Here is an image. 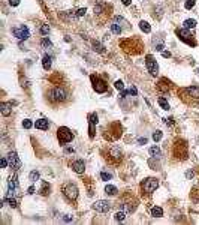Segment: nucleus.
Returning a JSON list of instances; mask_svg holds the SVG:
<instances>
[{"label":"nucleus","instance_id":"nucleus-27","mask_svg":"<svg viewBox=\"0 0 199 225\" xmlns=\"http://www.w3.org/2000/svg\"><path fill=\"white\" fill-rule=\"evenodd\" d=\"M114 218H115V221H124V218H126V212H117Z\"/></svg>","mask_w":199,"mask_h":225},{"label":"nucleus","instance_id":"nucleus-11","mask_svg":"<svg viewBox=\"0 0 199 225\" xmlns=\"http://www.w3.org/2000/svg\"><path fill=\"white\" fill-rule=\"evenodd\" d=\"M34 128L36 129H40V131H47V129L49 128V122L47 119H39L34 122Z\"/></svg>","mask_w":199,"mask_h":225},{"label":"nucleus","instance_id":"nucleus-46","mask_svg":"<svg viewBox=\"0 0 199 225\" xmlns=\"http://www.w3.org/2000/svg\"><path fill=\"white\" fill-rule=\"evenodd\" d=\"M66 153H73V149H66Z\"/></svg>","mask_w":199,"mask_h":225},{"label":"nucleus","instance_id":"nucleus-31","mask_svg":"<svg viewBox=\"0 0 199 225\" xmlns=\"http://www.w3.org/2000/svg\"><path fill=\"white\" fill-rule=\"evenodd\" d=\"M42 47H45V48H51V47H53V44H51V41L49 39H42Z\"/></svg>","mask_w":199,"mask_h":225},{"label":"nucleus","instance_id":"nucleus-14","mask_svg":"<svg viewBox=\"0 0 199 225\" xmlns=\"http://www.w3.org/2000/svg\"><path fill=\"white\" fill-rule=\"evenodd\" d=\"M51 60H53V59H51L49 56H44V59H42V66H44L45 71H49V69H51V65H53Z\"/></svg>","mask_w":199,"mask_h":225},{"label":"nucleus","instance_id":"nucleus-4","mask_svg":"<svg viewBox=\"0 0 199 225\" xmlns=\"http://www.w3.org/2000/svg\"><path fill=\"white\" fill-rule=\"evenodd\" d=\"M157 186H159V180L157 179H147V180H144V183H142V189L145 192H148V194L154 192L156 189H157Z\"/></svg>","mask_w":199,"mask_h":225},{"label":"nucleus","instance_id":"nucleus-33","mask_svg":"<svg viewBox=\"0 0 199 225\" xmlns=\"http://www.w3.org/2000/svg\"><path fill=\"white\" fill-rule=\"evenodd\" d=\"M23 126H24L25 129H30V128H32V126H34V125H33L32 120H29V119H27V120H24V122H23Z\"/></svg>","mask_w":199,"mask_h":225},{"label":"nucleus","instance_id":"nucleus-20","mask_svg":"<svg viewBox=\"0 0 199 225\" xmlns=\"http://www.w3.org/2000/svg\"><path fill=\"white\" fill-rule=\"evenodd\" d=\"M111 32L114 33V35H120L123 32V29H121V26H118L117 23H112L111 24Z\"/></svg>","mask_w":199,"mask_h":225},{"label":"nucleus","instance_id":"nucleus-1","mask_svg":"<svg viewBox=\"0 0 199 225\" xmlns=\"http://www.w3.org/2000/svg\"><path fill=\"white\" fill-rule=\"evenodd\" d=\"M66 98H67V92L63 87H56L49 92V99L54 102H63L66 101Z\"/></svg>","mask_w":199,"mask_h":225},{"label":"nucleus","instance_id":"nucleus-35","mask_svg":"<svg viewBox=\"0 0 199 225\" xmlns=\"http://www.w3.org/2000/svg\"><path fill=\"white\" fill-rule=\"evenodd\" d=\"M85 12H87L85 8H80V9L76 11V17H82V15H85Z\"/></svg>","mask_w":199,"mask_h":225},{"label":"nucleus","instance_id":"nucleus-8","mask_svg":"<svg viewBox=\"0 0 199 225\" xmlns=\"http://www.w3.org/2000/svg\"><path fill=\"white\" fill-rule=\"evenodd\" d=\"M65 195L69 198V200H76L78 198V188L72 183H69L66 188H65Z\"/></svg>","mask_w":199,"mask_h":225},{"label":"nucleus","instance_id":"nucleus-23","mask_svg":"<svg viewBox=\"0 0 199 225\" xmlns=\"http://www.w3.org/2000/svg\"><path fill=\"white\" fill-rule=\"evenodd\" d=\"M5 201H6V203H9V206L14 207V209H15L16 206H18V203H16V200H15L14 197H6V198H5Z\"/></svg>","mask_w":199,"mask_h":225},{"label":"nucleus","instance_id":"nucleus-13","mask_svg":"<svg viewBox=\"0 0 199 225\" xmlns=\"http://www.w3.org/2000/svg\"><path fill=\"white\" fill-rule=\"evenodd\" d=\"M186 95H189V96H193L196 101L199 99V87H196V86H193V87H187L184 90Z\"/></svg>","mask_w":199,"mask_h":225},{"label":"nucleus","instance_id":"nucleus-30","mask_svg":"<svg viewBox=\"0 0 199 225\" xmlns=\"http://www.w3.org/2000/svg\"><path fill=\"white\" fill-rule=\"evenodd\" d=\"M195 0H187V2L184 3V8H186V9H192V8L195 6Z\"/></svg>","mask_w":199,"mask_h":225},{"label":"nucleus","instance_id":"nucleus-15","mask_svg":"<svg viewBox=\"0 0 199 225\" xmlns=\"http://www.w3.org/2000/svg\"><path fill=\"white\" fill-rule=\"evenodd\" d=\"M93 47H94V50H96L97 53H100V54H105V53H106L105 47H103L100 42H97V41H93Z\"/></svg>","mask_w":199,"mask_h":225},{"label":"nucleus","instance_id":"nucleus-43","mask_svg":"<svg viewBox=\"0 0 199 225\" xmlns=\"http://www.w3.org/2000/svg\"><path fill=\"white\" fill-rule=\"evenodd\" d=\"M138 143H139V144H147V138H139Z\"/></svg>","mask_w":199,"mask_h":225},{"label":"nucleus","instance_id":"nucleus-28","mask_svg":"<svg viewBox=\"0 0 199 225\" xmlns=\"http://www.w3.org/2000/svg\"><path fill=\"white\" fill-rule=\"evenodd\" d=\"M162 137H163V135H162L160 131H156V132L153 134V140H154V141H160V140H162Z\"/></svg>","mask_w":199,"mask_h":225},{"label":"nucleus","instance_id":"nucleus-32","mask_svg":"<svg viewBox=\"0 0 199 225\" xmlns=\"http://www.w3.org/2000/svg\"><path fill=\"white\" fill-rule=\"evenodd\" d=\"M40 33H42V35H48V33H49V26H48V24H44V26H42V27H40Z\"/></svg>","mask_w":199,"mask_h":225},{"label":"nucleus","instance_id":"nucleus-7","mask_svg":"<svg viewBox=\"0 0 199 225\" xmlns=\"http://www.w3.org/2000/svg\"><path fill=\"white\" fill-rule=\"evenodd\" d=\"M145 65H147V69L150 71L151 75H157V72H159V66H157V62H156V60H154L151 56H147Z\"/></svg>","mask_w":199,"mask_h":225},{"label":"nucleus","instance_id":"nucleus-37","mask_svg":"<svg viewBox=\"0 0 199 225\" xmlns=\"http://www.w3.org/2000/svg\"><path fill=\"white\" fill-rule=\"evenodd\" d=\"M0 165H2V168H6L8 165H9V161H8L6 158H3L2 161H0Z\"/></svg>","mask_w":199,"mask_h":225},{"label":"nucleus","instance_id":"nucleus-36","mask_svg":"<svg viewBox=\"0 0 199 225\" xmlns=\"http://www.w3.org/2000/svg\"><path fill=\"white\" fill-rule=\"evenodd\" d=\"M127 93H129V95H132V96H136V95H138V90H136V87H133V86H132V87L129 89Z\"/></svg>","mask_w":199,"mask_h":225},{"label":"nucleus","instance_id":"nucleus-10","mask_svg":"<svg viewBox=\"0 0 199 225\" xmlns=\"http://www.w3.org/2000/svg\"><path fill=\"white\" fill-rule=\"evenodd\" d=\"M18 192V180H16V174L14 177L9 179V191H8V195L6 197H12Z\"/></svg>","mask_w":199,"mask_h":225},{"label":"nucleus","instance_id":"nucleus-24","mask_svg":"<svg viewBox=\"0 0 199 225\" xmlns=\"http://www.w3.org/2000/svg\"><path fill=\"white\" fill-rule=\"evenodd\" d=\"M159 105L163 108V110H169V104L165 98H159Z\"/></svg>","mask_w":199,"mask_h":225},{"label":"nucleus","instance_id":"nucleus-5","mask_svg":"<svg viewBox=\"0 0 199 225\" xmlns=\"http://www.w3.org/2000/svg\"><path fill=\"white\" fill-rule=\"evenodd\" d=\"M93 209L96 212H99V213H106L111 209V203L106 201V200H97L93 204Z\"/></svg>","mask_w":199,"mask_h":225},{"label":"nucleus","instance_id":"nucleus-45","mask_svg":"<svg viewBox=\"0 0 199 225\" xmlns=\"http://www.w3.org/2000/svg\"><path fill=\"white\" fill-rule=\"evenodd\" d=\"M27 194H30V195H32V194H34V188H33V186H30V188H29Z\"/></svg>","mask_w":199,"mask_h":225},{"label":"nucleus","instance_id":"nucleus-21","mask_svg":"<svg viewBox=\"0 0 199 225\" xmlns=\"http://www.w3.org/2000/svg\"><path fill=\"white\" fill-rule=\"evenodd\" d=\"M139 29H141L144 33H150V32H151V27H150V24L147 23V21H141V23H139Z\"/></svg>","mask_w":199,"mask_h":225},{"label":"nucleus","instance_id":"nucleus-3","mask_svg":"<svg viewBox=\"0 0 199 225\" xmlns=\"http://www.w3.org/2000/svg\"><path fill=\"white\" fill-rule=\"evenodd\" d=\"M12 33H14V36L15 38H18V39H21V41H25V39H29V36H30V32H29V29H27V26H20V27H15L14 30H12Z\"/></svg>","mask_w":199,"mask_h":225},{"label":"nucleus","instance_id":"nucleus-41","mask_svg":"<svg viewBox=\"0 0 199 225\" xmlns=\"http://www.w3.org/2000/svg\"><path fill=\"white\" fill-rule=\"evenodd\" d=\"M163 48H165V47H163V44H157V45H156V51H160V53H162Z\"/></svg>","mask_w":199,"mask_h":225},{"label":"nucleus","instance_id":"nucleus-9","mask_svg":"<svg viewBox=\"0 0 199 225\" xmlns=\"http://www.w3.org/2000/svg\"><path fill=\"white\" fill-rule=\"evenodd\" d=\"M8 161H9V167L11 168L18 170L21 167V161L18 159V156H16L15 152H9V155H8Z\"/></svg>","mask_w":199,"mask_h":225},{"label":"nucleus","instance_id":"nucleus-38","mask_svg":"<svg viewBox=\"0 0 199 225\" xmlns=\"http://www.w3.org/2000/svg\"><path fill=\"white\" fill-rule=\"evenodd\" d=\"M9 5L11 6H18L20 5V0H9Z\"/></svg>","mask_w":199,"mask_h":225},{"label":"nucleus","instance_id":"nucleus-17","mask_svg":"<svg viewBox=\"0 0 199 225\" xmlns=\"http://www.w3.org/2000/svg\"><path fill=\"white\" fill-rule=\"evenodd\" d=\"M105 192L108 194V195H117L118 194V189L115 188V186H112V185H106V188H105Z\"/></svg>","mask_w":199,"mask_h":225},{"label":"nucleus","instance_id":"nucleus-18","mask_svg":"<svg viewBox=\"0 0 199 225\" xmlns=\"http://www.w3.org/2000/svg\"><path fill=\"white\" fill-rule=\"evenodd\" d=\"M160 149H159V147L157 146H153V147H150V155H151V156L153 158H160Z\"/></svg>","mask_w":199,"mask_h":225},{"label":"nucleus","instance_id":"nucleus-26","mask_svg":"<svg viewBox=\"0 0 199 225\" xmlns=\"http://www.w3.org/2000/svg\"><path fill=\"white\" fill-rule=\"evenodd\" d=\"M89 119H90V125H97V122H99V120H97V114H96V113H93V114H90V116H89Z\"/></svg>","mask_w":199,"mask_h":225},{"label":"nucleus","instance_id":"nucleus-39","mask_svg":"<svg viewBox=\"0 0 199 225\" xmlns=\"http://www.w3.org/2000/svg\"><path fill=\"white\" fill-rule=\"evenodd\" d=\"M100 11H102V5L94 6V14H100Z\"/></svg>","mask_w":199,"mask_h":225},{"label":"nucleus","instance_id":"nucleus-16","mask_svg":"<svg viewBox=\"0 0 199 225\" xmlns=\"http://www.w3.org/2000/svg\"><path fill=\"white\" fill-rule=\"evenodd\" d=\"M0 108H2V114H3V116H9V114H11V104L3 102L2 105H0Z\"/></svg>","mask_w":199,"mask_h":225},{"label":"nucleus","instance_id":"nucleus-19","mask_svg":"<svg viewBox=\"0 0 199 225\" xmlns=\"http://www.w3.org/2000/svg\"><path fill=\"white\" fill-rule=\"evenodd\" d=\"M184 27L189 30V29H195L196 27V20H193V18H189V20H186L184 21Z\"/></svg>","mask_w":199,"mask_h":225},{"label":"nucleus","instance_id":"nucleus-2","mask_svg":"<svg viewBox=\"0 0 199 225\" xmlns=\"http://www.w3.org/2000/svg\"><path fill=\"white\" fill-rule=\"evenodd\" d=\"M57 137H58V141L62 143V144H67V143H71L73 140V134L69 131L67 128L62 126V128H58V131H57Z\"/></svg>","mask_w":199,"mask_h":225},{"label":"nucleus","instance_id":"nucleus-44","mask_svg":"<svg viewBox=\"0 0 199 225\" xmlns=\"http://www.w3.org/2000/svg\"><path fill=\"white\" fill-rule=\"evenodd\" d=\"M130 3H132V0H123V5H124V6H129Z\"/></svg>","mask_w":199,"mask_h":225},{"label":"nucleus","instance_id":"nucleus-25","mask_svg":"<svg viewBox=\"0 0 199 225\" xmlns=\"http://www.w3.org/2000/svg\"><path fill=\"white\" fill-rule=\"evenodd\" d=\"M39 173L38 171H32L30 173V176H29V179H30V182H36V180H39Z\"/></svg>","mask_w":199,"mask_h":225},{"label":"nucleus","instance_id":"nucleus-12","mask_svg":"<svg viewBox=\"0 0 199 225\" xmlns=\"http://www.w3.org/2000/svg\"><path fill=\"white\" fill-rule=\"evenodd\" d=\"M72 168L76 174H82L84 170H85V164H84V161H75L72 164Z\"/></svg>","mask_w":199,"mask_h":225},{"label":"nucleus","instance_id":"nucleus-42","mask_svg":"<svg viewBox=\"0 0 199 225\" xmlns=\"http://www.w3.org/2000/svg\"><path fill=\"white\" fill-rule=\"evenodd\" d=\"M162 56L163 57H171V53L169 51H162Z\"/></svg>","mask_w":199,"mask_h":225},{"label":"nucleus","instance_id":"nucleus-29","mask_svg":"<svg viewBox=\"0 0 199 225\" xmlns=\"http://www.w3.org/2000/svg\"><path fill=\"white\" fill-rule=\"evenodd\" d=\"M100 177H102V180H105V182H108V180H111V174H109V173H105V171H102L100 173Z\"/></svg>","mask_w":199,"mask_h":225},{"label":"nucleus","instance_id":"nucleus-47","mask_svg":"<svg viewBox=\"0 0 199 225\" xmlns=\"http://www.w3.org/2000/svg\"><path fill=\"white\" fill-rule=\"evenodd\" d=\"M198 72H199V68H198Z\"/></svg>","mask_w":199,"mask_h":225},{"label":"nucleus","instance_id":"nucleus-6","mask_svg":"<svg viewBox=\"0 0 199 225\" xmlns=\"http://www.w3.org/2000/svg\"><path fill=\"white\" fill-rule=\"evenodd\" d=\"M91 83H93V89L96 90L97 93H105L106 92V84H105V81H102L100 78H97V77H91Z\"/></svg>","mask_w":199,"mask_h":225},{"label":"nucleus","instance_id":"nucleus-22","mask_svg":"<svg viewBox=\"0 0 199 225\" xmlns=\"http://www.w3.org/2000/svg\"><path fill=\"white\" fill-rule=\"evenodd\" d=\"M151 215L154 216V218H160V216H163V210L160 209V207H153V209H151Z\"/></svg>","mask_w":199,"mask_h":225},{"label":"nucleus","instance_id":"nucleus-34","mask_svg":"<svg viewBox=\"0 0 199 225\" xmlns=\"http://www.w3.org/2000/svg\"><path fill=\"white\" fill-rule=\"evenodd\" d=\"M114 86H115V89H117V90H124V84H123V81H120V80L115 81Z\"/></svg>","mask_w":199,"mask_h":225},{"label":"nucleus","instance_id":"nucleus-40","mask_svg":"<svg viewBox=\"0 0 199 225\" xmlns=\"http://www.w3.org/2000/svg\"><path fill=\"white\" fill-rule=\"evenodd\" d=\"M63 221L71 222V221H72V216H71V215H65V216H63Z\"/></svg>","mask_w":199,"mask_h":225}]
</instances>
